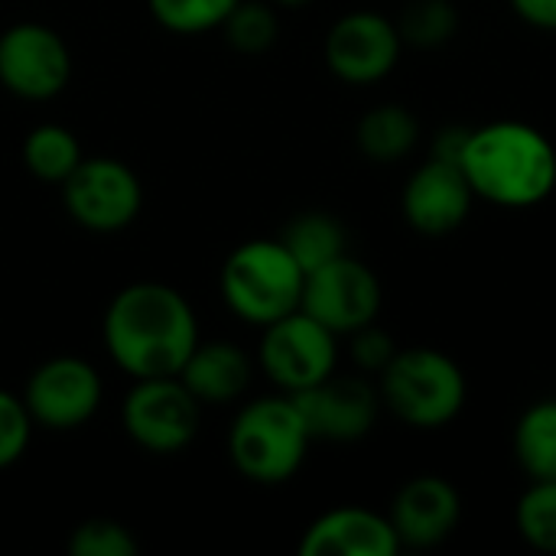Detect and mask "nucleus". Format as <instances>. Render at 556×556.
<instances>
[{"mask_svg":"<svg viewBox=\"0 0 556 556\" xmlns=\"http://www.w3.org/2000/svg\"><path fill=\"white\" fill-rule=\"evenodd\" d=\"M397 33L404 46L440 49L459 33V10L453 0H414L397 20Z\"/></svg>","mask_w":556,"mask_h":556,"instance_id":"nucleus-23","label":"nucleus"},{"mask_svg":"<svg viewBox=\"0 0 556 556\" xmlns=\"http://www.w3.org/2000/svg\"><path fill=\"white\" fill-rule=\"evenodd\" d=\"M381 404L414 430L450 427L469 397L463 368L440 349H397L391 365L378 375Z\"/></svg>","mask_w":556,"mask_h":556,"instance_id":"nucleus-4","label":"nucleus"},{"mask_svg":"<svg viewBox=\"0 0 556 556\" xmlns=\"http://www.w3.org/2000/svg\"><path fill=\"white\" fill-rule=\"evenodd\" d=\"M290 397L296 401L309 437L329 443H355L368 437L381 414V394L362 375H329L326 381Z\"/></svg>","mask_w":556,"mask_h":556,"instance_id":"nucleus-13","label":"nucleus"},{"mask_svg":"<svg viewBox=\"0 0 556 556\" xmlns=\"http://www.w3.org/2000/svg\"><path fill=\"white\" fill-rule=\"evenodd\" d=\"M241 0H147L153 20L179 36H199L208 29H222L228 13Z\"/></svg>","mask_w":556,"mask_h":556,"instance_id":"nucleus-25","label":"nucleus"},{"mask_svg":"<svg viewBox=\"0 0 556 556\" xmlns=\"http://www.w3.org/2000/svg\"><path fill=\"white\" fill-rule=\"evenodd\" d=\"M466 140H469V127H443L437 134V140H433L430 156L446 160V163H459L463 160V150H466Z\"/></svg>","mask_w":556,"mask_h":556,"instance_id":"nucleus-30","label":"nucleus"},{"mask_svg":"<svg viewBox=\"0 0 556 556\" xmlns=\"http://www.w3.org/2000/svg\"><path fill=\"white\" fill-rule=\"evenodd\" d=\"M257 358H261V371L283 394H300L336 375L339 336L323 323H316L309 313L293 309L261 329Z\"/></svg>","mask_w":556,"mask_h":556,"instance_id":"nucleus-6","label":"nucleus"},{"mask_svg":"<svg viewBox=\"0 0 556 556\" xmlns=\"http://www.w3.org/2000/svg\"><path fill=\"white\" fill-rule=\"evenodd\" d=\"M511 10L534 29L556 33V0H511Z\"/></svg>","mask_w":556,"mask_h":556,"instance_id":"nucleus-29","label":"nucleus"},{"mask_svg":"<svg viewBox=\"0 0 556 556\" xmlns=\"http://www.w3.org/2000/svg\"><path fill=\"white\" fill-rule=\"evenodd\" d=\"M222 33L228 39L231 49L244 52V55H261L267 52L277 36H280V20L274 13L270 3H261V0H241L228 20L222 23Z\"/></svg>","mask_w":556,"mask_h":556,"instance_id":"nucleus-24","label":"nucleus"},{"mask_svg":"<svg viewBox=\"0 0 556 556\" xmlns=\"http://www.w3.org/2000/svg\"><path fill=\"white\" fill-rule=\"evenodd\" d=\"M104 397L101 375L91 362L75 358V355H59L42 362L23 391V404L33 417L36 427L68 433L85 427Z\"/></svg>","mask_w":556,"mask_h":556,"instance_id":"nucleus-10","label":"nucleus"},{"mask_svg":"<svg viewBox=\"0 0 556 556\" xmlns=\"http://www.w3.org/2000/svg\"><path fill=\"white\" fill-rule=\"evenodd\" d=\"M349 339H352V358H355L358 371H365V375H381L391 365V358L397 355L394 339L378 323L362 326Z\"/></svg>","mask_w":556,"mask_h":556,"instance_id":"nucleus-28","label":"nucleus"},{"mask_svg":"<svg viewBox=\"0 0 556 556\" xmlns=\"http://www.w3.org/2000/svg\"><path fill=\"white\" fill-rule=\"evenodd\" d=\"M381 300L384 293L378 274L358 257L342 254L306 274L300 309L342 339L368 323H378Z\"/></svg>","mask_w":556,"mask_h":556,"instance_id":"nucleus-9","label":"nucleus"},{"mask_svg":"<svg viewBox=\"0 0 556 556\" xmlns=\"http://www.w3.org/2000/svg\"><path fill=\"white\" fill-rule=\"evenodd\" d=\"M68 554L72 556H134L137 541L134 534L111 521V518H91L81 521L72 538H68Z\"/></svg>","mask_w":556,"mask_h":556,"instance_id":"nucleus-26","label":"nucleus"},{"mask_svg":"<svg viewBox=\"0 0 556 556\" xmlns=\"http://www.w3.org/2000/svg\"><path fill=\"white\" fill-rule=\"evenodd\" d=\"M303 283L306 274L280 238H254L238 244L225 257L218 277L225 306L257 329L300 309Z\"/></svg>","mask_w":556,"mask_h":556,"instance_id":"nucleus-5","label":"nucleus"},{"mask_svg":"<svg viewBox=\"0 0 556 556\" xmlns=\"http://www.w3.org/2000/svg\"><path fill=\"white\" fill-rule=\"evenodd\" d=\"M283 248L293 254V261L303 267V274L336 261L345 254V228L336 215L329 212H303L296 215L283 235H280Z\"/></svg>","mask_w":556,"mask_h":556,"instance_id":"nucleus-20","label":"nucleus"},{"mask_svg":"<svg viewBox=\"0 0 556 556\" xmlns=\"http://www.w3.org/2000/svg\"><path fill=\"white\" fill-rule=\"evenodd\" d=\"M391 525L401 547L430 551L453 538L463 521V495L443 476H414L391 502Z\"/></svg>","mask_w":556,"mask_h":556,"instance_id":"nucleus-15","label":"nucleus"},{"mask_svg":"<svg viewBox=\"0 0 556 556\" xmlns=\"http://www.w3.org/2000/svg\"><path fill=\"white\" fill-rule=\"evenodd\" d=\"M202 420V404L182 384L179 375L140 378L121 404V424L127 437L156 456H173L186 450Z\"/></svg>","mask_w":556,"mask_h":556,"instance_id":"nucleus-8","label":"nucleus"},{"mask_svg":"<svg viewBox=\"0 0 556 556\" xmlns=\"http://www.w3.org/2000/svg\"><path fill=\"white\" fill-rule=\"evenodd\" d=\"M62 205L78 228L114 235L137 222L143 186L127 163L114 156H85L62 182Z\"/></svg>","mask_w":556,"mask_h":556,"instance_id":"nucleus-7","label":"nucleus"},{"mask_svg":"<svg viewBox=\"0 0 556 556\" xmlns=\"http://www.w3.org/2000/svg\"><path fill=\"white\" fill-rule=\"evenodd\" d=\"M515 528L538 554H556V479H531L518 498Z\"/></svg>","mask_w":556,"mask_h":556,"instance_id":"nucleus-22","label":"nucleus"},{"mask_svg":"<svg viewBox=\"0 0 556 556\" xmlns=\"http://www.w3.org/2000/svg\"><path fill=\"white\" fill-rule=\"evenodd\" d=\"M72 78V52L46 23H13L0 33V85L23 101H49Z\"/></svg>","mask_w":556,"mask_h":556,"instance_id":"nucleus-11","label":"nucleus"},{"mask_svg":"<svg viewBox=\"0 0 556 556\" xmlns=\"http://www.w3.org/2000/svg\"><path fill=\"white\" fill-rule=\"evenodd\" d=\"M33 427L36 424H33L23 397L0 391V469H10L26 453Z\"/></svg>","mask_w":556,"mask_h":556,"instance_id":"nucleus-27","label":"nucleus"},{"mask_svg":"<svg viewBox=\"0 0 556 556\" xmlns=\"http://www.w3.org/2000/svg\"><path fill=\"white\" fill-rule=\"evenodd\" d=\"M274 3H287L290 7V3H306V0H274Z\"/></svg>","mask_w":556,"mask_h":556,"instance_id":"nucleus-31","label":"nucleus"},{"mask_svg":"<svg viewBox=\"0 0 556 556\" xmlns=\"http://www.w3.org/2000/svg\"><path fill=\"white\" fill-rule=\"evenodd\" d=\"M101 332L111 362L134 381L179 375L199 345V319L189 300L156 280L117 290Z\"/></svg>","mask_w":556,"mask_h":556,"instance_id":"nucleus-1","label":"nucleus"},{"mask_svg":"<svg viewBox=\"0 0 556 556\" xmlns=\"http://www.w3.org/2000/svg\"><path fill=\"white\" fill-rule=\"evenodd\" d=\"M459 166L476 199L498 208H534L556 189L554 140L525 121H492L469 130Z\"/></svg>","mask_w":556,"mask_h":556,"instance_id":"nucleus-2","label":"nucleus"},{"mask_svg":"<svg viewBox=\"0 0 556 556\" xmlns=\"http://www.w3.org/2000/svg\"><path fill=\"white\" fill-rule=\"evenodd\" d=\"M401 541L388 515L368 508H332L319 515L300 541V556H397Z\"/></svg>","mask_w":556,"mask_h":556,"instance_id":"nucleus-16","label":"nucleus"},{"mask_svg":"<svg viewBox=\"0 0 556 556\" xmlns=\"http://www.w3.org/2000/svg\"><path fill=\"white\" fill-rule=\"evenodd\" d=\"M511 443L528 479H556V397L531 404L518 417Z\"/></svg>","mask_w":556,"mask_h":556,"instance_id":"nucleus-19","label":"nucleus"},{"mask_svg":"<svg viewBox=\"0 0 556 556\" xmlns=\"http://www.w3.org/2000/svg\"><path fill=\"white\" fill-rule=\"evenodd\" d=\"M476 202V192L463 173L459 163H446L430 156L424 166H417L404 186L401 208L407 225L417 235L427 238H443L463 228Z\"/></svg>","mask_w":556,"mask_h":556,"instance_id":"nucleus-14","label":"nucleus"},{"mask_svg":"<svg viewBox=\"0 0 556 556\" xmlns=\"http://www.w3.org/2000/svg\"><path fill=\"white\" fill-rule=\"evenodd\" d=\"M309 443L313 437L290 394L244 404L228 430V456L235 469L257 485L290 482L306 463Z\"/></svg>","mask_w":556,"mask_h":556,"instance_id":"nucleus-3","label":"nucleus"},{"mask_svg":"<svg viewBox=\"0 0 556 556\" xmlns=\"http://www.w3.org/2000/svg\"><path fill=\"white\" fill-rule=\"evenodd\" d=\"M179 378L202 407H222V404L238 401L248 391L251 358L235 342H225V339L202 342L199 339V345L186 358Z\"/></svg>","mask_w":556,"mask_h":556,"instance_id":"nucleus-17","label":"nucleus"},{"mask_svg":"<svg viewBox=\"0 0 556 556\" xmlns=\"http://www.w3.org/2000/svg\"><path fill=\"white\" fill-rule=\"evenodd\" d=\"M358 150L375 163H397L404 160L420 140V121L404 104H378L365 111L355 130Z\"/></svg>","mask_w":556,"mask_h":556,"instance_id":"nucleus-18","label":"nucleus"},{"mask_svg":"<svg viewBox=\"0 0 556 556\" xmlns=\"http://www.w3.org/2000/svg\"><path fill=\"white\" fill-rule=\"evenodd\" d=\"M85 160L78 137L62 124H39L23 137V166L39 182H65Z\"/></svg>","mask_w":556,"mask_h":556,"instance_id":"nucleus-21","label":"nucleus"},{"mask_svg":"<svg viewBox=\"0 0 556 556\" xmlns=\"http://www.w3.org/2000/svg\"><path fill=\"white\" fill-rule=\"evenodd\" d=\"M404 39L397 23L375 10H352L332 23L326 33V65L339 81L349 85H375L388 78L401 62Z\"/></svg>","mask_w":556,"mask_h":556,"instance_id":"nucleus-12","label":"nucleus"}]
</instances>
